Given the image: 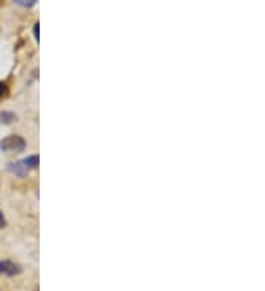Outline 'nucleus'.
I'll return each mask as SVG.
<instances>
[{
  "label": "nucleus",
  "instance_id": "f257e3e1",
  "mask_svg": "<svg viewBox=\"0 0 265 291\" xmlns=\"http://www.w3.org/2000/svg\"><path fill=\"white\" fill-rule=\"evenodd\" d=\"M27 149V141L21 135H7L0 141V150L21 153Z\"/></svg>",
  "mask_w": 265,
  "mask_h": 291
},
{
  "label": "nucleus",
  "instance_id": "f03ea898",
  "mask_svg": "<svg viewBox=\"0 0 265 291\" xmlns=\"http://www.w3.org/2000/svg\"><path fill=\"white\" fill-rule=\"evenodd\" d=\"M22 272V268L18 263H13L12 260H0V275L6 277H15Z\"/></svg>",
  "mask_w": 265,
  "mask_h": 291
},
{
  "label": "nucleus",
  "instance_id": "7ed1b4c3",
  "mask_svg": "<svg viewBox=\"0 0 265 291\" xmlns=\"http://www.w3.org/2000/svg\"><path fill=\"white\" fill-rule=\"evenodd\" d=\"M7 169H9V172H12L13 175L19 177V178H24V177H27V175L30 174V169L25 166L24 161L10 162V163L7 165Z\"/></svg>",
  "mask_w": 265,
  "mask_h": 291
},
{
  "label": "nucleus",
  "instance_id": "20e7f679",
  "mask_svg": "<svg viewBox=\"0 0 265 291\" xmlns=\"http://www.w3.org/2000/svg\"><path fill=\"white\" fill-rule=\"evenodd\" d=\"M16 115L13 112H9V110H3L0 112V124H4V125H9V124H13L16 121Z\"/></svg>",
  "mask_w": 265,
  "mask_h": 291
},
{
  "label": "nucleus",
  "instance_id": "39448f33",
  "mask_svg": "<svg viewBox=\"0 0 265 291\" xmlns=\"http://www.w3.org/2000/svg\"><path fill=\"white\" fill-rule=\"evenodd\" d=\"M24 163H25V166L30 169V171H33L35 168H38V163H40V158H38V155H31V156H28L27 159H22Z\"/></svg>",
  "mask_w": 265,
  "mask_h": 291
},
{
  "label": "nucleus",
  "instance_id": "423d86ee",
  "mask_svg": "<svg viewBox=\"0 0 265 291\" xmlns=\"http://www.w3.org/2000/svg\"><path fill=\"white\" fill-rule=\"evenodd\" d=\"M16 4H19V6H25V7H31L35 4V0H16L15 1Z\"/></svg>",
  "mask_w": 265,
  "mask_h": 291
},
{
  "label": "nucleus",
  "instance_id": "0eeeda50",
  "mask_svg": "<svg viewBox=\"0 0 265 291\" xmlns=\"http://www.w3.org/2000/svg\"><path fill=\"white\" fill-rule=\"evenodd\" d=\"M7 93H9V90H7V86H6V83L0 81V98H1V97L7 96Z\"/></svg>",
  "mask_w": 265,
  "mask_h": 291
},
{
  "label": "nucleus",
  "instance_id": "6e6552de",
  "mask_svg": "<svg viewBox=\"0 0 265 291\" xmlns=\"http://www.w3.org/2000/svg\"><path fill=\"white\" fill-rule=\"evenodd\" d=\"M4 226H6V219H4L3 213L0 212V229H1V228H4Z\"/></svg>",
  "mask_w": 265,
  "mask_h": 291
},
{
  "label": "nucleus",
  "instance_id": "1a4fd4ad",
  "mask_svg": "<svg viewBox=\"0 0 265 291\" xmlns=\"http://www.w3.org/2000/svg\"><path fill=\"white\" fill-rule=\"evenodd\" d=\"M34 35H35V40L38 41V22L34 25Z\"/></svg>",
  "mask_w": 265,
  "mask_h": 291
}]
</instances>
